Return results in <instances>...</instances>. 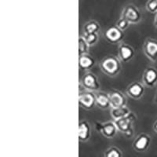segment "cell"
Masks as SVG:
<instances>
[{"instance_id": "obj_1", "label": "cell", "mask_w": 157, "mask_h": 157, "mask_svg": "<svg viewBox=\"0 0 157 157\" xmlns=\"http://www.w3.org/2000/svg\"><path fill=\"white\" fill-rule=\"evenodd\" d=\"M121 62L120 58L116 56H106L101 61L100 68L108 76L116 77L121 70Z\"/></svg>"}, {"instance_id": "obj_2", "label": "cell", "mask_w": 157, "mask_h": 157, "mask_svg": "<svg viewBox=\"0 0 157 157\" xmlns=\"http://www.w3.org/2000/svg\"><path fill=\"white\" fill-rule=\"evenodd\" d=\"M95 127L98 131L108 139H113L119 132L115 120H111L105 123H96Z\"/></svg>"}, {"instance_id": "obj_3", "label": "cell", "mask_w": 157, "mask_h": 157, "mask_svg": "<svg viewBox=\"0 0 157 157\" xmlns=\"http://www.w3.org/2000/svg\"><path fill=\"white\" fill-rule=\"evenodd\" d=\"M121 16L128 21L130 25H137L142 21V14L134 4H128L123 8Z\"/></svg>"}, {"instance_id": "obj_4", "label": "cell", "mask_w": 157, "mask_h": 157, "mask_svg": "<svg viewBox=\"0 0 157 157\" xmlns=\"http://www.w3.org/2000/svg\"><path fill=\"white\" fill-rule=\"evenodd\" d=\"M80 84L84 88V90H86L97 92V91L100 90L101 89L99 78L94 73L91 72V71H88L84 74L81 79Z\"/></svg>"}, {"instance_id": "obj_5", "label": "cell", "mask_w": 157, "mask_h": 157, "mask_svg": "<svg viewBox=\"0 0 157 157\" xmlns=\"http://www.w3.org/2000/svg\"><path fill=\"white\" fill-rule=\"evenodd\" d=\"M136 120H137L136 115L132 112H130L125 117L121 118L120 120H115V123L117 126L119 132L127 134L128 133L134 131L133 124L136 121Z\"/></svg>"}, {"instance_id": "obj_6", "label": "cell", "mask_w": 157, "mask_h": 157, "mask_svg": "<svg viewBox=\"0 0 157 157\" xmlns=\"http://www.w3.org/2000/svg\"><path fill=\"white\" fill-rule=\"evenodd\" d=\"M78 105L86 110L93 109L96 106V95L95 92L84 90L78 94Z\"/></svg>"}, {"instance_id": "obj_7", "label": "cell", "mask_w": 157, "mask_h": 157, "mask_svg": "<svg viewBox=\"0 0 157 157\" xmlns=\"http://www.w3.org/2000/svg\"><path fill=\"white\" fill-rule=\"evenodd\" d=\"M152 138L151 136L145 133H141L136 137L132 143L133 149L137 152H145L149 148Z\"/></svg>"}, {"instance_id": "obj_8", "label": "cell", "mask_w": 157, "mask_h": 157, "mask_svg": "<svg viewBox=\"0 0 157 157\" xmlns=\"http://www.w3.org/2000/svg\"><path fill=\"white\" fill-rule=\"evenodd\" d=\"M105 39L111 44H118L123 40L124 32L118 28L116 25L109 27L104 33Z\"/></svg>"}, {"instance_id": "obj_9", "label": "cell", "mask_w": 157, "mask_h": 157, "mask_svg": "<svg viewBox=\"0 0 157 157\" xmlns=\"http://www.w3.org/2000/svg\"><path fill=\"white\" fill-rule=\"evenodd\" d=\"M145 85L142 82H136L130 83L126 90V93L130 98L138 100L141 98L145 94Z\"/></svg>"}, {"instance_id": "obj_10", "label": "cell", "mask_w": 157, "mask_h": 157, "mask_svg": "<svg viewBox=\"0 0 157 157\" xmlns=\"http://www.w3.org/2000/svg\"><path fill=\"white\" fill-rule=\"evenodd\" d=\"M144 54L151 61H157V40L152 38H148L143 47Z\"/></svg>"}, {"instance_id": "obj_11", "label": "cell", "mask_w": 157, "mask_h": 157, "mask_svg": "<svg viewBox=\"0 0 157 157\" xmlns=\"http://www.w3.org/2000/svg\"><path fill=\"white\" fill-rule=\"evenodd\" d=\"M135 50L127 43H121L118 49V57L123 63H127L134 58Z\"/></svg>"}, {"instance_id": "obj_12", "label": "cell", "mask_w": 157, "mask_h": 157, "mask_svg": "<svg viewBox=\"0 0 157 157\" xmlns=\"http://www.w3.org/2000/svg\"><path fill=\"white\" fill-rule=\"evenodd\" d=\"M109 98H110L111 108L121 107V106H125L127 105V98L121 91L113 90L109 92Z\"/></svg>"}, {"instance_id": "obj_13", "label": "cell", "mask_w": 157, "mask_h": 157, "mask_svg": "<svg viewBox=\"0 0 157 157\" xmlns=\"http://www.w3.org/2000/svg\"><path fill=\"white\" fill-rule=\"evenodd\" d=\"M142 82L145 86L152 88L157 84V69L154 67H148L145 69L142 76Z\"/></svg>"}, {"instance_id": "obj_14", "label": "cell", "mask_w": 157, "mask_h": 157, "mask_svg": "<svg viewBox=\"0 0 157 157\" xmlns=\"http://www.w3.org/2000/svg\"><path fill=\"white\" fill-rule=\"evenodd\" d=\"M91 137V127L88 121L83 120L78 123V140L86 142Z\"/></svg>"}, {"instance_id": "obj_15", "label": "cell", "mask_w": 157, "mask_h": 157, "mask_svg": "<svg viewBox=\"0 0 157 157\" xmlns=\"http://www.w3.org/2000/svg\"><path fill=\"white\" fill-rule=\"evenodd\" d=\"M96 95V106L102 110H107L111 109L110 98L109 94L104 91L98 90L95 92Z\"/></svg>"}, {"instance_id": "obj_16", "label": "cell", "mask_w": 157, "mask_h": 157, "mask_svg": "<svg viewBox=\"0 0 157 157\" xmlns=\"http://www.w3.org/2000/svg\"><path fill=\"white\" fill-rule=\"evenodd\" d=\"M95 65V60L89 54H84L78 56V67L81 70L88 71Z\"/></svg>"}, {"instance_id": "obj_17", "label": "cell", "mask_w": 157, "mask_h": 157, "mask_svg": "<svg viewBox=\"0 0 157 157\" xmlns=\"http://www.w3.org/2000/svg\"><path fill=\"white\" fill-rule=\"evenodd\" d=\"M131 111L130 110V109L127 105L117 108H111L110 109L111 117L113 118V120H120L121 118L125 117Z\"/></svg>"}, {"instance_id": "obj_18", "label": "cell", "mask_w": 157, "mask_h": 157, "mask_svg": "<svg viewBox=\"0 0 157 157\" xmlns=\"http://www.w3.org/2000/svg\"><path fill=\"white\" fill-rule=\"evenodd\" d=\"M101 30V25L98 21L94 20H91L86 22L83 26V33L90 34V33H99Z\"/></svg>"}, {"instance_id": "obj_19", "label": "cell", "mask_w": 157, "mask_h": 157, "mask_svg": "<svg viewBox=\"0 0 157 157\" xmlns=\"http://www.w3.org/2000/svg\"><path fill=\"white\" fill-rule=\"evenodd\" d=\"M90 45L86 43L83 36H81L78 38V56L84 54H89Z\"/></svg>"}, {"instance_id": "obj_20", "label": "cell", "mask_w": 157, "mask_h": 157, "mask_svg": "<svg viewBox=\"0 0 157 157\" xmlns=\"http://www.w3.org/2000/svg\"><path fill=\"white\" fill-rule=\"evenodd\" d=\"M82 36L86 41V43L90 45V47L95 46L99 41V35H98V33H90V34L83 33Z\"/></svg>"}, {"instance_id": "obj_21", "label": "cell", "mask_w": 157, "mask_h": 157, "mask_svg": "<svg viewBox=\"0 0 157 157\" xmlns=\"http://www.w3.org/2000/svg\"><path fill=\"white\" fill-rule=\"evenodd\" d=\"M104 155L105 157H121L123 155V153L118 147L112 146L106 150Z\"/></svg>"}, {"instance_id": "obj_22", "label": "cell", "mask_w": 157, "mask_h": 157, "mask_svg": "<svg viewBox=\"0 0 157 157\" xmlns=\"http://www.w3.org/2000/svg\"><path fill=\"white\" fill-rule=\"evenodd\" d=\"M116 25L118 28H120L121 30H123V32H125L129 27H130V23L127 21L126 18H124L123 17H120V18L117 21Z\"/></svg>"}, {"instance_id": "obj_23", "label": "cell", "mask_w": 157, "mask_h": 157, "mask_svg": "<svg viewBox=\"0 0 157 157\" xmlns=\"http://www.w3.org/2000/svg\"><path fill=\"white\" fill-rule=\"evenodd\" d=\"M147 11L151 13H157V0H148L145 5Z\"/></svg>"}, {"instance_id": "obj_24", "label": "cell", "mask_w": 157, "mask_h": 157, "mask_svg": "<svg viewBox=\"0 0 157 157\" xmlns=\"http://www.w3.org/2000/svg\"><path fill=\"white\" fill-rule=\"evenodd\" d=\"M153 130H154V131H155V132L157 134V120L155 122V123H154V124H153Z\"/></svg>"}, {"instance_id": "obj_25", "label": "cell", "mask_w": 157, "mask_h": 157, "mask_svg": "<svg viewBox=\"0 0 157 157\" xmlns=\"http://www.w3.org/2000/svg\"><path fill=\"white\" fill-rule=\"evenodd\" d=\"M154 25L157 28V13H156V14H155V19H154Z\"/></svg>"}, {"instance_id": "obj_26", "label": "cell", "mask_w": 157, "mask_h": 157, "mask_svg": "<svg viewBox=\"0 0 157 157\" xmlns=\"http://www.w3.org/2000/svg\"><path fill=\"white\" fill-rule=\"evenodd\" d=\"M156 100H157V94H156Z\"/></svg>"}]
</instances>
